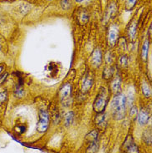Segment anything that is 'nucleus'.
<instances>
[{
    "instance_id": "obj_11",
    "label": "nucleus",
    "mask_w": 152,
    "mask_h": 153,
    "mask_svg": "<svg viewBox=\"0 0 152 153\" xmlns=\"http://www.w3.org/2000/svg\"><path fill=\"white\" fill-rule=\"evenodd\" d=\"M121 83H122V82H121V79H120V77L119 76H116V77H115L114 80L112 81V83H111V89H112V91L114 92H118L121 91Z\"/></svg>"
},
{
    "instance_id": "obj_17",
    "label": "nucleus",
    "mask_w": 152,
    "mask_h": 153,
    "mask_svg": "<svg viewBox=\"0 0 152 153\" xmlns=\"http://www.w3.org/2000/svg\"><path fill=\"white\" fill-rule=\"evenodd\" d=\"M142 92H143V94H144L146 97H151V88H150L145 82H143V83H142Z\"/></svg>"
},
{
    "instance_id": "obj_26",
    "label": "nucleus",
    "mask_w": 152,
    "mask_h": 153,
    "mask_svg": "<svg viewBox=\"0 0 152 153\" xmlns=\"http://www.w3.org/2000/svg\"><path fill=\"white\" fill-rule=\"evenodd\" d=\"M76 3H82V2H83L84 0H75Z\"/></svg>"
},
{
    "instance_id": "obj_13",
    "label": "nucleus",
    "mask_w": 152,
    "mask_h": 153,
    "mask_svg": "<svg viewBox=\"0 0 152 153\" xmlns=\"http://www.w3.org/2000/svg\"><path fill=\"white\" fill-rule=\"evenodd\" d=\"M148 49H149V41L145 40V42L143 43L142 46V51H141V57L143 61H146L147 59V54H148Z\"/></svg>"
},
{
    "instance_id": "obj_6",
    "label": "nucleus",
    "mask_w": 152,
    "mask_h": 153,
    "mask_svg": "<svg viewBox=\"0 0 152 153\" xmlns=\"http://www.w3.org/2000/svg\"><path fill=\"white\" fill-rule=\"evenodd\" d=\"M102 53L101 51L96 48L94 50V52L92 53L91 55V62H92V64L98 68L102 64Z\"/></svg>"
},
{
    "instance_id": "obj_10",
    "label": "nucleus",
    "mask_w": 152,
    "mask_h": 153,
    "mask_svg": "<svg viewBox=\"0 0 152 153\" xmlns=\"http://www.w3.org/2000/svg\"><path fill=\"white\" fill-rule=\"evenodd\" d=\"M92 85H93V79H92V77L91 76H87L85 81H84L83 85H82V91L84 93H86V92H89V90L91 89V87H92Z\"/></svg>"
},
{
    "instance_id": "obj_22",
    "label": "nucleus",
    "mask_w": 152,
    "mask_h": 153,
    "mask_svg": "<svg viewBox=\"0 0 152 153\" xmlns=\"http://www.w3.org/2000/svg\"><path fill=\"white\" fill-rule=\"evenodd\" d=\"M70 5H71V2L69 0H62V6L65 9L68 8L70 7Z\"/></svg>"
},
{
    "instance_id": "obj_14",
    "label": "nucleus",
    "mask_w": 152,
    "mask_h": 153,
    "mask_svg": "<svg viewBox=\"0 0 152 153\" xmlns=\"http://www.w3.org/2000/svg\"><path fill=\"white\" fill-rule=\"evenodd\" d=\"M136 23H133L129 27V31H128V33H129V37L132 40H134L136 38Z\"/></svg>"
},
{
    "instance_id": "obj_19",
    "label": "nucleus",
    "mask_w": 152,
    "mask_h": 153,
    "mask_svg": "<svg viewBox=\"0 0 152 153\" xmlns=\"http://www.w3.org/2000/svg\"><path fill=\"white\" fill-rule=\"evenodd\" d=\"M7 98H8L7 92H0V106H2L6 102Z\"/></svg>"
},
{
    "instance_id": "obj_8",
    "label": "nucleus",
    "mask_w": 152,
    "mask_h": 153,
    "mask_svg": "<svg viewBox=\"0 0 152 153\" xmlns=\"http://www.w3.org/2000/svg\"><path fill=\"white\" fill-rule=\"evenodd\" d=\"M71 92H72V86H71V84L70 83L65 84L61 89V92H60L61 99L62 101H66V100L68 99L69 97L71 96Z\"/></svg>"
},
{
    "instance_id": "obj_4",
    "label": "nucleus",
    "mask_w": 152,
    "mask_h": 153,
    "mask_svg": "<svg viewBox=\"0 0 152 153\" xmlns=\"http://www.w3.org/2000/svg\"><path fill=\"white\" fill-rule=\"evenodd\" d=\"M124 149L126 153H139V148L131 136H128L124 142Z\"/></svg>"
},
{
    "instance_id": "obj_2",
    "label": "nucleus",
    "mask_w": 152,
    "mask_h": 153,
    "mask_svg": "<svg viewBox=\"0 0 152 153\" xmlns=\"http://www.w3.org/2000/svg\"><path fill=\"white\" fill-rule=\"evenodd\" d=\"M107 103V92L105 88H102L99 91L98 94L96 97L94 103H93V109L97 113H102L105 110V107Z\"/></svg>"
},
{
    "instance_id": "obj_24",
    "label": "nucleus",
    "mask_w": 152,
    "mask_h": 153,
    "mask_svg": "<svg viewBox=\"0 0 152 153\" xmlns=\"http://www.w3.org/2000/svg\"><path fill=\"white\" fill-rule=\"evenodd\" d=\"M136 113H137V107H136V106L131 107V109H130V117H134L135 115H136Z\"/></svg>"
},
{
    "instance_id": "obj_12",
    "label": "nucleus",
    "mask_w": 152,
    "mask_h": 153,
    "mask_svg": "<svg viewBox=\"0 0 152 153\" xmlns=\"http://www.w3.org/2000/svg\"><path fill=\"white\" fill-rule=\"evenodd\" d=\"M99 149V143L96 141L90 142V145L87 147V149L86 151V153H96L98 152Z\"/></svg>"
},
{
    "instance_id": "obj_15",
    "label": "nucleus",
    "mask_w": 152,
    "mask_h": 153,
    "mask_svg": "<svg viewBox=\"0 0 152 153\" xmlns=\"http://www.w3.org/2000/svg\"><path fill=\"white\" fill-rule=\"evenodd\" d=\"M97 137H98V132H97V131L96 130L91 131V132L87 136V139L89 142L96 141V140H97Z\"/></svg>"
},
{
    "instance_id": "obj_1",
    "label": "nucleus",
    "mask_w": 152,
    "mask_h": 153,
    "mask_svg": "<svg viewBox=\"0 0 152 153\" xmlns=\"http://www.w3.org/2000/svg\"><path fill=\"white\" fill-rule=\"evenodd\" d=\"M126 98L123 94H116L111 102L112 115L116 120L124 118L125 115Z\"/></svg>"
},
{
    "instance_id": "obj_25",
    "label": "nucleus",
    "mask_w": 152,
    "mask_h": 153,
    "mask_svg": "<svg viewBox=\"0 0 152 153\" xmlns=\"http://www.w3.org/2000/svg\"><path fill=\"white\" fill-rule=\"evenodd\" d=\"M4 67L3 64H0V73H2V72H3V70H4Z\"/></svg>"
},
{
    "instance_id": "obj_27",
    "label": "nucleus",
    "mask_w": 152,
    "mask_h": 153,
    "mask_svg": "<svg viewBox=\"0 0 152 153\" xmlns=\"http://www.w3.org/2000/svg\"><path fill=\"white\" fill-rule=\"evenodd\" d=\"M2 1H10V0H2Z\"/></svg>"
},
{
    "instance_id": "obj_23",
    "label": "nucleus",
    "mask_w": 152,
    "mask_h": 153,
    "mask_svg": "<svg viewBox=\"0 0 152 153\" xmlns=\"http://www.w3.org/2000/svg\"><path fill=\"white\" fill-rule=\"evenodd\" d=\"M127 62H128V60H127L126 56H122V57L120 58V63H121L122 66L126 65V64H127Z\"/></svg>"
},
{
    "instance_id": "obj_16",
    "label": "nucleus",
    "mask_w": 152,
    "mask_h": 153,
    "mask_svg": "<svg viewBox=\"0 0 152 153\" xmlns=\"http://www.w3.org/2000/svg\"><path fill=\"white\" fill-rule=\"evenodd\" d=\"M143 140L146 144L148 145H151V130H147L145 131L143 134Z\"/></svg>"
},
{
    "instance_id": "obj_9",
    "label": "nucleus",
    "mask_w": 152,
    "mask_h": 153,
    "mask_svg": "<svg viewBox=\"0 0 152 153\" xmlns=\"http://www.w3.org/2000/svg\"><path fill=\"white\" fill-rule=\"evenodd\" d=\"M149 121V114L147 111L142 109L140 112H139V115H138V122L141 124V126L143 125H145L146 123H148Z\"/></svg>"
},
{
    "instance_id": "obj_5",
    "label": "nucleus",
    "mask_w": 152,
    "mask_h": 153,
    "mask_svg": "<svg viewBox=\"0 0 152 153\" xmlns=\"http://www.w3.org/2000/svg\"><path fill=\"white\" fill-rule=\"evenodd\" d=\"M118 35H119V31L116 26H112L110 27L109 33H108V42L110 46H114L116 42L117 41Z\"/></svg>"
},
{
    "instance_id": "obj_7",
    "label": "nucleus",
    "mask_w": 152,
    "mask_h": 153,
    "mask_svg": "<svg viewBox=\"0 0 152 153\" xmlns=\"http://www.w3.org/2000/svg\"><path fill=\"white\" fill-rule=\"evenodd\" d=\"M96 125L97 126L98 128L100 129H105V127L107 126V117H106V115L102 113H98V115L96 117L95 119Z\"/></svg>"
},
{
    "instance_id": "obj_18",
    "label": "nucleus",
    "mask_w": 152,
    "mask_h": 153,
    "mask_svg": "<svg viewBox=\"0 0 152 153\" xmlns=\"http://www.w3.org/2000/svg\"><path fill=\"white\" fill-rule=\"evenodd\" d=\"M73 117H74V115H73L72 111H70V112H68L67 114L66 115V117H65V125L66 126H68L72 123Z\"/></svg>"
},
{
    "instance_id": "obj_3",
    "label": "nucleus",
    "mask_w": 152,
    "mask_h": 153,
    "mask_svg": "<svg viewBox=\"0 0 152 153\" xmlns=\"http://www.w3.org/2000/svg\"><path fill=\"white\" fill-rule=\"evenodd\" d=\"M49 126V115L43 109L39 111V121L37 125V130L40 133H43L47 130Z\"/></svg>"
},
{
    "instance_id": "obj_20",
    "label": "nucleus",
    "mask_w": 152,
    "mask_h": 153,
    "mask_svg": "<svg viewBox=\"0 0 152 153\" xmlns=\"http://www.w3.org/2000/svg\"><path fill=\"white\" fill-rule=\"evenodd\" d=\"M113 74V68H108L105 69L104 71V77L106 78H109L112 76Z\"/></svg>"
},
{
    "instance_id": "obj_21",
    "label": "nucleus",
    "mask_w": 152,
    "mask_h": 153,
    "mask_svg": "<svg viewBox=\"0 0 152 153\" xmlns=\"http://www.w3.org/2000/svg\"><path fill=\"white\" fill-rule=\"evenodd\" d=\"M136 1L137 0H127L126 1V8L128 9H131L132 8H134Z\"/></svg>"
}]
</instances>
